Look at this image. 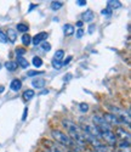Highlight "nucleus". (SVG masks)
Wrapping results in <instances>:
<instances>
[{"mask_svg": "<svg viewBox=\"0 0 131 152\" xmlns=\"http://www.w3.org/2000/svg\"><path fill=\"white\" fill-rule=\"evenodd\" d=\"M72 58H73V56H68L67 58H66V60H64V61L62 62V65H63V66H67L68 63H69V62L72 61Z\"/></svg>", "mask_w": 131, "mask_h": 152, "instance_id": "31", "label": "nucleus"}, {"mask_svg": "<svg viewBox=\"0 0 131 152\" xmlns=\"http://www.w3.org/2000/svg\"><path fill=\"white\" fill-rule=\"evenodd\" d=\"M17 65L20 66V67H22V68H27L28 67V61L25 60L24 57H22V56H20L18 58H17Z\"/></svg>", "mask_w": 131, "mask_h": 152, "instance_id": "21", "label": "nucleus"}, {"mask_svg": "<svg viewBox=\"0 0 131 152\" xmlns=\"http://www.w3.org/2000/svg\"><path fill=\"white\" fill-rule=\"evenodd\" d=\"M21 40H22L23 45L28 46V45H31V44H32V37H31L29 34H27V33H25V34H23V35H22Z\"/></svg>", "mask_w": 131, "mask_h": 152, "instance_id": "19", "label": "nucleus"}, {"mask_svg": "<svg viewBox=\"0 0 131 152\" xmlns=\"http://www.w3.org/2000/svg\"><path fill=\"white\" fill-rule=\"evenodd\" d=\"M16 29H17V32H20V33L25 34V33L28 32L29 27L27 26V24H24V23H18V24H17V27H16Z\"/></svg>", "mask_w": 131, "mask_h": 152, "instance_id": "20", "label": "nucleus"}, {"mask_svg": "<svg viewBox=\"0 0 131 152\" xmlns=\"http://www.w3.org/2000/svg\"><path fill=\"white\" fill-rule=\"evenodd\" d=\"M41 152H51V151H49V150H47V148H45V150H43V151H41Z\"/></svg>", "mask_w": 131, "mask_h": 152, "instance_id": "37", "label": "nucleus"}, {"mask_svg": "<svg viewBox=\"0 0 131 152\" xmlns=\"http://www.w3.org/2000/svg\"><path fill=\"white\" fill-rule=\"evenodd\" d=\"M27 113H28V108L25 107L24 111H23V117H22V121H25V117H27Z\"/></svg>", "mask_w": 131, "mask_h": 152, "instance_id": "35", "label": "nucleus"}, {"mask_svg": "<svg viewBox=\"0 0 131 152\" xmlns=\"http://www.w3.org/2000/svg\"><path fill=\"white\" fill-rule=\"evenodd\" d=\"M116 150L115 152H130V142L116 140Z\"/></svg>", "mask_w": 131, "mask_h": 152, "instance_id": "10", "label": "nucleus"}, {"mask_svg": "<svg viewBox=\"0 0 131 152\" xmlns=\"http://www.w3.org/2000/svg\"><path fill=\"white\" fill-rule=\"evenodd\" d=\"M43 73H44L43 71H29V72H27V75L28 77H34V75H39Z\"/></svg>", "mask_w": 131, "mask_h": 152, "instance_id": "29", "label": "nucleus"}, {"mask_svg": "<svg viewBox=\"0 0 131 152\" xmlns=\"http://www.w3.org/2000/svg\"><path fill=\"white\" fill-rule=\"evenodd\" d=\"M98 133H100V137L106 141V144H108L109 146L116 145V136L113 130H101Z\"/></svg>", "mask_w": 131, "mask_h": 152, "instance_id": "5", "label": "nucleus"}, {"mask_svg": "<svg viewBox=\"0 0 131 152\" xmlns=\"http://www.w3.org/2000/svg\"><path fill=\"white\" fill-rule=\"evenodd\" d=\"M5 67H6V69H7L9 72H15V71L17 69L18 65H17L16 61H9V62L5 63Z\"/></svg>", "mask_w": 131, "mask_h": 152, "instance_id": "14", "label": "nucleus"}, {"mask_svg": "<svg viewBox=\"0 0 131 152\" xmlns=\"http://www.w3.org/2000/svg\"><path fill=\"white\" fill-rule=\"evenodd\" d=\"M24 53H25V50H24L23 48H17V49H16V54H17L18 57L22 56V55H24Z\"/></svg>", "mask_w": 131, "mask_h": 152, "instance_id": "30", "label": "nucleus"}, {"mask_svg": "<svg viewBox=\"0 0 131 152\" xmlns=\"http://www.w3.org/2000/svg\"><path fill=\"white\" fill-rule=\"evenodd\" d=\"M82 130L86 134V135H89V136H91V137H94V139H96V140H101V137H100V133H98V130H97V128L92 124V123H89V122H84V121H82Z\"/></svg>", "mask_w": 131, "mask_h": 152, "instance_id": "4", "label": "nucleus"}, {"mask_svg": "<svg viewBox=\"0 0 131 152\" xmlns=\"http://www.w3.org/2000/svg\"><path fill=\"white\" fill-rule=\"evenodd\" d=\"M34 95H35V93H34V90H32V89H27V90H24V93L22 94L23 100H25V101L32 100V99L34 97Z\"/></svg>", "mask_w": 131, "mask_h": 152, "instance_id": "16", "label": "nucleus"}, {"mask_svg": "<svg viewBox=\"0 0 131 152\" xmlns=\"http://www.w3.org/2000/svg\"><path fill=\"white\" fill-rule=\"evenodd\" d=\"M5 34H6V38H7V42H10L11 44L16 43V40H17V32L15 29L10 28L7 31V33H5Z\"/></svg>", "mask_w": 131, "mask_h": 152, "instance_id": "11", "label": "nucleus"}, {"mask_svg": "<svg viewBox=\"0 0 131 152\" xmlns=\"http://www.w3.org/2000/svg\"><path fill=\"white\" fill-rule=\"evenodd\" d=\"M47 32H39L38 34H35L33 38H32V44L34 45H39V44H41L43 42H45L47 39Z\"/></svg>", "mask_w": 131, "mask_h": 152, "instance_id": "9", "label": "nucleus"}, {"mask_svg": "<svg viewBox=\"0 0 131 152\" xmlns=\"http://www.w3.org/2000/svg\"><path fill=\"white\" fill-rule=\"evenodd\" d=\"M94 12L92 11H91V10H87L86 12H84V14L82 15V17H83V20L85 21V22H91V21H92L94 20Z\"/></svg>", "mask_w": 131, "mask_h": 152, "instance_id": "17", "label": "nucleus"}, {"mask_svg": "<svg viewBox=\"0 0 131 152\" xmlns=\"http://www.w3.org/2000/svg\"><path fill=\"white\" fill-rule=\"evenodd\" d=\"M63 32H64V35H68V37L74 34V32H75L74 26H72V24H69V23L64 24V26H63Z\"/></svg>", "mask_w": 131, "mask_h": 152, "instance_id": "15", "label": "nucleus"}, {"mask_svg": "<svg viewBox=\"0 0 131 152\" xmlns=\"http://www.w3.org/2000/svg\"><path fill=\"white\" fill-rule=\"evenodd\" d=\"M83 24H84V22H83V21H79V22L76 23V26H78V27H83Z\"/></svg>", "mask_w": 131, "mask_h": 152, "instance_id": "36", "label": "nucleus"}, {"mask_svg": "<svg viewBox=\"0 0 131 152\" xmlns=\"http://www.w3.org/2000/svg\"><path fill=\"white\" fill-rule=\"evenodd\" d=\"M22 88V82L21 79H12V82L10 83V89L12 91H18Z\"/></svg>", "mask_w": 131, "mask_h": 152, "instance_id": "13", "label": "nucleus"}, {"mask_svg": "<svg viewBox=\"0 0 131 152\" xmlns=\"http://www.w3.org/2000/svg\"><path fill=\"white\" fill-rule=\"evenodd\" d=\"M76 5H79V6H85V5H86V1H85V0H76Z\"/></svg>", "mask_w": 131, "mask_h": 152, "instance_id": "33", "label": "nucleus"}, {"mask_svg": "<svg viewBox=\"0 0 131 152\" xmlns=\"http://www.w3.org/2000/svg\"><path fill=\"white\" fill-rule=\"evenodd\" d=\"M63 6V3L62 1H52L51 3V9L54 11H57L58 9H61Z\"/></svg>", "mask_w": 131, "mask_h": 152, "instance_id": "24", "label": "nucleus"}, {"mask_svg": "<svg viewBox=\"0 0 131 152\" xmlns=\"http://www.w3.org/2000/svg\"><path fill=\"white\" fill-rule=\"evenodd\" d=\"M32 63H33V65H34L36 68H39V67L43 66V60L39 57V56H34L33 60H32Z\"/></svg>", "mask_w": 131, "mask_h": 152, "instance_id": "22", "label": "nucleus"}, {"mask_svg": "<svg viewBox=\"0 0 131 152\" xmlns=\"http://www.w3.org/2000/svg\"><path fill=\"white\" fill-rule=\"evenodd\" d=\"M62 124L66 129L68 132V136L72 139V140L83 148L86 147V134L82 130V128L79 125H76L74 122L69 121V119H63L62 121Z\"/></svg>", "mask_w": 131, "mask_h": 152, "instance_id": "1", "label": "nucleus"}, {"mask_svg": "<svg viewBox=\"0 0 131 152\" xmlns=\"http://www.w3.org/2000/svg\"><path fill=\"white\" fill-rule=\"evenodd\" d=\"M63 56H64V51H63V50H57V51L55 53V55H54V60L62 61Z\"/></svg>", "mask_w": 131, "mask_h": 152, "instance_id": "23", "label": "nucleus"}, {"mask_svg": "<svg viewBox=\"0 0 131 152\" xmlns=\"http://www.w3.org/2000/svg\"><path fill=\"white\" fill-rule=\"evenodd\" d=\"M122 6V3L120 1H113V0H109V1H107V7L112 11H114L115 9H119Z\"/></svg>", "mask_w": 131, "mask_h": 152, "instance_id": "18", "label": "nucleus"}, {"mask_svg": "<svg viewBox=\"0 0 131 152\" xmlns=\"http://www.w3.org/2000/svg\"><path fill=\"white\" fill-rule=\"evenodd\" d=\"M102 117H103L104 121L107 122V124L111 126V128L112 126H120L122 125V123L118 121V118L114 115H112V113H106V115L102 116Z\"/></svg>", "mask_w": 131, "mask_h": 152, "instance_id": "8", "label": "nucleus"}, {"mask_svg": "<svg viewBox=\"0 0 131 152\" xmlns=\"http://www.w3.org/2000/svg\"><path fill=\"white\" fill-rule=\"evenodd\" d=\"M114 134H115V136H116V140L130 142V133H129V132H125V129L120 128V126H116Z\"/></svg>", "mask_w": 131, "mask_h": 152, "instance_id": "7", "label": "nucleus"}, {"mask_svg": "<svg viewBox=\"0 0 131 152\" xmlns=\"http://www.w3.org/2000/svg\"><path fill=\"white\" fill-rule=\"evenodd\" d=\"M0 43H3V44H5V43H7V38H6V34L0 29Z\"/></svg>", "mask_w": 131, "mask_h": 152, "instance_id": "28", "label": "nucleus"}, {"mask_svg": "<svg viewBox=\"0 0 131 152\" xmlns=\"http://www.w3.org/2000/svg\"><path fill=\"white\" fill-rule=\"evenodd\" d=\"M79 108H80V111H82L83 113H86V112L89 111V105H87L86 102H82V104L79 105Z\"/></svg>", "mask_w": 131, "mask_h": 152, "instance_id": "27", "label": "nucleus"}, {"mask_svg": "<svg viewBox=\"0 0 131 152\" xmlns=\"http://www.w3.org/2000/svg\"><path fill=\"white\" fill-rule=\"evenodd\" d=\"M111 14H112V10H109L108 7L102 10V15H111Z\"/></svg>", "mask_w": 131, "mask_h": 152, "instance_id": "32", "label": "nucleus"}, {"mask_svg": "<svg viewBox=\"0 0 131 152\" xmlns=\"http://www.w3.org/2000/svg\"><path fill=\"white\" fill-rule=\"evenodd\" d=\"M40 46H41V50H43V51H45V53H49L51 50V44L49 42H43L40 44Z\"/></svg>", "mask_w": 131, "mask_h": 152, "instance_id": "25", "label": "nucleus"}, {"mask_svg": "<svg viewBox=\"0 0 131 152\" xmlns=\"http://www.w3.org/2000/svg\"><path fill=\"white\" fill-rule=\"evenodd\" d=\"M46 84V80L44 78H35L32 80V85L34 88H36V89H41V88H44Z\"/></svg>", "mask_w": 131, "mask_h": 152, "instance_id": "12", "label": "nucleus"}, {"mask_svg": "<svg viewBox=\"0 0 131 152\" xmlns=\"http://www.w3.org/2000/svg\"><path fill=\"white\" fill-rule=\"evenodd\" d=\"M76 32H78V33H76V37H78V38H82V37L84 35V31H83L82 28H80V29H78Z\"/></svg>", "mask_w": 131, "mask_h": 152, "instance_id": "34", "label": "nucleus"}, {"mask_svg": "<svg viewBox=\"0 0 131 152\" xmlns=\"http://www.w3.org/2000/svg\"><path fill=\"white\" fill-rule=\"evenodd\" d=\"M51 136H52V139L56 141V142H58V144H61L63 147H68V148H75V150H83L84 151V148L83 147H80V146H78L72 139L67 135V134H64L63 132H61V130H57V129H54V130H51Z\"/></svg>", "mask_w": 131, "mask_h": 152, "instance_id": "2", "label": "nucleus"}, {"mask_svg": "<svg viewBox=\"0 0 131 152\" xmlns=\"http://www.w3.org/2000/svg\"><path fill=\"white\" fill-rule=\"evenodd\" d=\"M109 108H111V113L114 115L122 124H124V125L126 124L127 126L130 125V113H129V111L122 110L119 107H114V106H111Z\"/></svg>", "mask_w": 131, "mask_h": 152, "instance_id": "3", "label": "nucleus"}, {"mask_svg": "<svg viewBox=\"0 0 131 152\" xmlns=\"http://www.w3.org/2000/svg\"><path fill=\"white\" fill-rule=\"evenodd\" d=\"M62 61H57V60H52V67L55 69H60L62 67Z\"/></svg>", "mask_w": 131, "mask_h": 152, "instance_id": "26", "label": "nucleus"}, {"mask_svg": "<svg viewBox=\"0 0 131 152\" xmlns=\"http://www.w3.org/2000/svg\"><path fill=\"white\" fill-rule=\"evenodd\" d=\"M92 124L96 126L98 132H101V130H112V128L107 124V122L104 121L103 117L100 116V115H94L92 116Z\"/></svg>", "mask_w": 131, "mask_h": 152, "instance_id": "6", "label": "nucleus"}]
</instances>
